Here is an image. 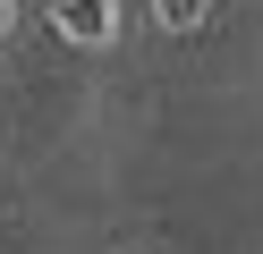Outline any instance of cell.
<instances>
[{"label": "cell", "instance_id": "obj_1", "mask_svg": "<svg viewBox=\"0 0 263 254\" xmlns=\"http://www.w3.org/2000/svg\"><path fill=\"white\" fill-rule=\"evenodd\" d=\"M60 34L85 43V51H102L119 34V0H60Z\"/></svg>", "mask_w": 263, "mask_h": 254}, {"label": "cell", "instance_id": "obj_3", "mask_svg": "<svg viewBox=\"0 0 263 254\" xmlns=\"http://www.w3.org/2000/svg\"><path fill=\"white\" fill-rule=\"evenodd\" d=\"M9 17H17V0H0V34H9Z\"/></svg>", "mask_w": 263, "mask_h": 254}, {"label": "cell", "instance_id": "obj_2", "mask_svg": "<svg viewBox=\"0 0 263 254\" xmlns=\"http://www.w3.org/2000/svg\"><path fill=\"white\" fill-rule=\"evenodd\" d=\"M153 17L170 34H187V26H204V0H153Z\"/></svg>", "mask_w": 263, "mask_h": 254}]
</instances>
